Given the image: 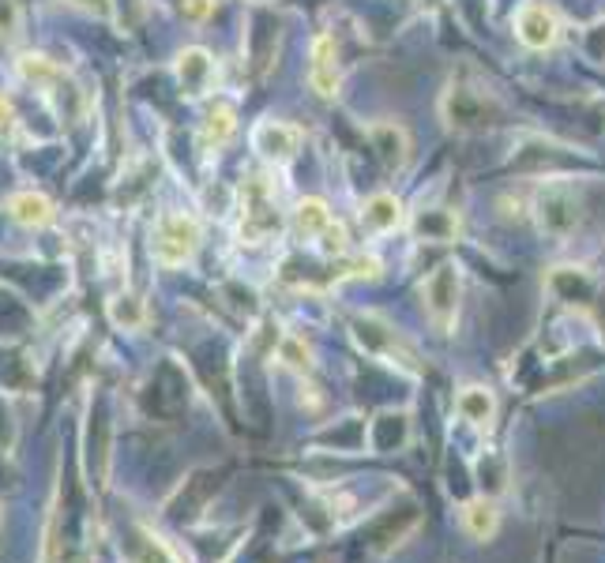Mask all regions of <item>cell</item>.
Returning a JSON list of instances; mask_svg holds the SVG:
<instances>
[{
  "instance_id": "8fae6325",
  "label": "cell",
  "mask_w": 605,
  "mask_h": 563,
  "mask_svg": "<svg viewBox=\"0 0 605 563\" xmlns=\"http://www.w3.org/2000/svg\"><path fill=\"white\" fill-rule=\"evenodd\" d=\"M12 215L23 225H45L49 218H53V203H49L42 192H23V196L12 199Z\"/></svg>"
},
{
  "instance_id": "5b68a950",
  "label": "cell",
  "mask_w": 605,
  "mask_h": 563,
  "mask_svg": "<svg viewBox=\"0 0 605 563\" xmlns=\"http://www.w3.org/2000/svg\"><path fill=\"white\" fill-rule=\"evenodd\" d=\"M252 147L271 162H290L301 147V128H293L286 120H264V124H256V132H252Z\"/></svg>"
},
{
  "instance_id": "277c9868",
  "label": "cell",
  "mask_w": 605,
  "mask_h": 563,
  "mask_svg": "<svg viewBox=\"0 0 605 563\" xmlns=\"http://www.w3.org/2000/svg\"><path fill=\"white\" fill-rule=\"evenodd\" d=\"M557 15H552L545 5H538V0H526V5L515 12V34L523 45L531 49H549L552 42H557Z\"/></svg>"
},
{
  "instance_id": "7c38bea8",
  "label": "cell",
  "mask_w": 605,
  "mask_h": 563,
  "mask_svg": "<svg viewBox=\"0 0 605 563\" xmlns=\"http://www.w3.org/2000/svg\"><path fill=\"white\" fill-rule=\"evenodd\" d=\"M463 522H466V530L477 537V541H485V537L496 533V522H500L496 503H489V500H474V503H466Z\"/></svg>"
},
{
  "instance_id": "7a4b0ae2",
  "label": "cell",
  "mask_w": 605,
  "mask_h": 563,
  "mask_svg": "<svg viewBox=\"0 0 605 563\" xmlns=\"http://www.w3.org/2000/svg\"><path fill=\"white\" fill-rule=\"evenodd\" d=\"M199 244V222L185 211H169L155 222V241H150V252L155 260L166 267H181L192 260V252Z\"/></svg>"
},
{
  "instance_id": "9c48e42d",
  "label": "cell",
  "mask_w": 605,
  "mask_h": 563,
  "mask_svg": "<svg viewBox=\"0 0 605 563\" xmlns=\"http://www.w3.org/2000/svg\"><path fill=\"white\" fill-rule=\"evenodd\" d=\"M211 57L204 53V49H185L181 53V61H178V75H181V83L192 91V94H199L207 87V80H211Z\"/></svg>"
},
{
  "instance_id": "9a60e30c",
  "label": "cell",
  "mask_w": 605,
  "mask_h": 563,
  "mask_svg": "<svg viewBox=\"0 0 605 563\" xmlns=\"http://www.w3.org/2000/svg\"><path fill=\"white\" fill-rule=\"evenodd\" d=\"M139 563H173V556L166 552V545H158V537H147V545L139 552Z\"/></svg>"
},
{
  "instance_id": "5bb4252c",
  "label": "cell",
  "mask_w": 605,
  "mask_h": 563,
  "mask_svg": "<svg viewBox=\"0 0 605 563\" xmlns=\"http://www.w3.org/2000/svg\"><path fill=\"white\" fill-rule=\"evenodd\" d=\"M23 75H27V80H38V83H45V80H53L57 75V68L53 64H45V57H23Z\"/></svg>"
},
{
  "instance_id": "6da1fadb",
  "label": "cell",
  "mask_w": 605,
  "mask_h": 563,
  "mask_svg": "<svg viewBox=\"0 0 605 563\" xmlns=\"http://www.w3.org/2000/svg\"><path fill=\"white\" fill-rule=\"evenodd\" d=\"M271 234H279V188L271 177L256 173L241 185V237L260 244Z\"/></svg>"
},
{
  "instance_id": "ba28073f",
  "label": "cell",
  "mask_w": 605,
  "mask_h": 563,
  "mask_svg": "<svg viewBox=\"0 0 605 563\" xmlns=\"http://www.w3.org/2000/svg\"><path fill=\"white\" fill-rule=\"evenodd\" d=\"M361 218H365V225L376 229V234H388V229H395V225L402 222V203H399L395 196L380 192V196H372V199L365 203Z\"/></svg>"
},
{
  "instance_id": "4fadbf2b",
  "label": "cell",
  "mask_w": 605,
  "mask_h": 563,
  "mask_svg": "<svg viewBox=\"0 0 605 563\" xmlns=\"http://www.w3.org/2000/svg\"><path fill=\"white\" fill-rule=\"evenodd\" d=\"M459 409H463V417L474 421V425H489V421H493V398H489V391H482V387L463 391Z\"/></svg>"
},
{
  "instance_id": "8992f818",
  "label": "cell",
  "mask_w": 605,
  "mask_h": 563,
  "mask_svg": "<svg viewBox=\"0 0 605 563\" xmlns=\"http://www.w3.org/2000/svg\"><path fill=\"white\" fill-rule=\"evenodd\" d=\"M309 83L320 98L339 94V64H335V42L331 34L312 38V64H309Z\"/></svg>"
},
{
  "instance_id": "30bf717a",
  "label": "cell",
  "mask_w": 605,
  "mask_h": 563,
  "mask_svg": "<svg viewBox=\"0 0 605 563\" xmlns=\"http://www.w3.org/2000/svg\"><path fill=\"white\" fill-rule=\"evenodd\" d=\"M234 128H237V120H234V110L230 106H215L211 113H207V120H204V128H199V143H204L207 150L215 147H226V139L234 136Z\"/></svg>"
},
{
  "instance_id": "3957f363",
  "label": "cell",
  "mask_w": 605,
  "mask_h": 563,
  "mask_svg": "<svg viewBox=\"0 0 605 563\" xmlns=\"http://www.w3.org/2000/svg\"><path fill=\"white\" fill-rule=\"evenodd\" d=\"M301 237H312V241H323L327 252H342V225L331 218V211H327L323 199H301L297 203V215H293Z\"/></svg>"
},
{
  "instance_id": "52a82bcc",
  "label": "cell",
  "mask_w": 605,
  "mask_h": 563,
  "mask_svg": "<svg viewBox=\"0 0 605 563\" xmlns=\"http://www.w3.org/2000/svg\"><path fill=\"white\" fill-rule=\"evenodd\" d=\"M456 271L451 267H440L437 274H433V282H428V309H433V316L440 320V323H447V316L456 312Z\"/></svg>"
}]
</instances>
